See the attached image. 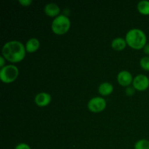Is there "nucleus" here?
Here are the masks:
<instances>
[{
	"label": "nucleus",
	"instance_id": "1",
	"mask_svg": "<svg viewBox=\"0 0 149 149\" xmlns=\"http://www.w3.org/2000/svg\"><path fill=\"white\" fill-rule=\"evenodd\" d=\"M26 47L19 41H10L3 46L2 56L7 61L17 63L23 60L26 56Z\"/></svg>",
	"mask_w": 149,
	"mask_h": 149
},
{
	"label": "nucleus",
	"instance_id": "2",
	"mask_svg": "<svg viewBox=\"0 0 149 149\" xmlns=\"http://www.w3.org/2000/svg\"><path fill=\"white\" fill-rule=\"evenodd\" d=\"M127 45L135 49H143L146 45L147 37L142 30L138 29H132L128 31L125 37Z\"/></svg>",
	"mask_w": 149,
	"mask_h": 149
},
{
	"label": "nucleus",
	"instance_id": "3",
	"mask_svg": "<svg viewBox=\"0 0 149 149\" xmlns=\"http://www.w3.org/2000/svg\"><path fill=\"white\" fill-rule=\"evenodd\" d=\"M71 27V21L65 15H59L52 20L51 28L52 31L58 35L66 33Z\"/></svg>",
	"mask_w": 149,
	"mask_h": 149
},
{
	"label": "nucleus",
	"instance_id": "4",
	"mask_svg": "<svg viewBox=\"0 0 149 149\" xmlns=\"http://www.w3.org/2000/svg\"><path fill=\"white\" fill-rule=\"evenodd\" d=\"M19 71L17 66L14 65H7L0 70V79L1 81L6 84H9L17 79Z\"/></svg>",
	"mask_w": 149,
	"mask_h": 149
},
{
	"label": "nucleus",
	"instance_id": "5",
	"mask_svg": "<svg viewBox=\"0 0 149 149\" xmlns=\"http://www.w3.org/2000/svg\"><path fill=\"white\" fill-rule=\"evenodd\" d=\"M89 110L93 113H99L106 109V101L101 97H95L90 99L87 104Z\"/></svg>",
	"mask_w": 149,
	"mask_h": 149
},
{
	"label": "nucleus",
	"instance_id": "6",
	"mask_svg": "<svg viewBox=\"0 0 149 149\" xmlns=\"http://www.w3.org/2000/svg\"><path fill=\"white\" fill-rule=\"evenodd\" d=\"M132 85L138 91H144L149 87V79L144 74H138L134 78Z\"/></svg>",
	"mask_w": 149,
	"mask_h": 149
},
{
	"label": "nucleus",
	"instance_id": "7",
	"mask_svg": "<svg viewBox=\"0 0 149 149\" xmlns=\"http://www.w3.org/2000/svg\"><path fill=\"white\" fill-rule=\"evenodd\" d=\"M117 81L120 85L123 87H128L133 81L132 76L129 71H122L118 74Z\"/></svg>",
	"mask_w": 149,
	"mask_h": 149
},
{
	"label": "nucleus",
	"instance_id": "8",
	"mask_svg": "<svg viewBox=\"0 0 149 149\" xmlns=\"http://www.w3.org/2000/svg\"><path fill=\"white\" fill-rule=\"evenodd\" d=\"M34 102L39 107H45L51 102V95L47 93H39L35 96Z\"/></svg>",
	"mask_w": 149,
	"mask_h": 149
},
{
	"label": "nucleus",
	"instance_id": "9",
	"mask_svg": "<svg viewBox=\"0 0 149 149\" xmlns=\"http://www.w3.org/2000/svg\"><path fill=\"white\" fill-rule=\"evenodd\" d=\"M45 13L48 16L50 17H55L58 16V14L61 12L60 7L58 5L55 3H49L45 5V9H44Z\"/></svg>",
	"mask_w": 149,
	"mask_h": 149
},
{
	"label": "nucleus",
	"instance_id": "10",
	"mask_svg": "<svg viewBox=\"0 0 149 149\" xmlns=\"http://www.w3.org/2000/svg\"><path fill=\"white\" fill-rule=\"evenodd\" d=\"M40 46V42L36 38H31L29 39L26 44V50L28 52H33L37 50Z\"/></svg>",
	"mask_w": 149,
	"mask_h": 149
},
{
	"label": "nucleus",
	"instance_id": "11",
	"mask_svg": "<svg viewBox=\"0 0 149 149\" xmlns=\"http://www.w3.org/2000/svg\"><path fill=\"white\" fill-rule=\"evenodd\" d=\"M113 90V87L111 83L103 82L99 85L98 92L101 95L107 96L112 93Z\"/></svg>",
	"mask_w": 149,
	"mask_h": 149
},
{
	"label": "nucleus",
	"instance_id": "12",
	"mask_svg": "<svg viewBox=\"0 0 149 149\" xmlns=\"http://www.w3.org/2000/svg\"><path fill=\"white\" fill-rule=\"evenodd\" d=\"M127 42L125 39L122 37H117L113 39L111 42V47L116 51H121L126 47Z\"/></svg>",
	"mask_w": 149,
	"mask_h": 149
},
{
	"label": "nucleus",
	"instance_id": "13",
	"mask_svg": "<svg viewBox=\"0 0 149 149\" xmlns=\"http://www.w3.org/2000/svg\"><path fill=\"white\" fill-rule=\"evenodd\" d=\"M138 12L144 15H149V1L148 0H142L139 1L137 5Z\"/></svg>",
	"mask_w": 149,
	"mask_h": 149
},
{
	"label": "nucleus",
	"instance_id": "14",
	"mask_svg": "<svg viewBox=\"0 0 149 149\" xmlns=\"http://www.w3.org/2000/svg\"><path fill=\"white\" fill-rule=\"evenodd\" d=\"M135 149H149V141L146 139H141L135 143Z\"/></svg>",
	"mask_w": 149,
	"mask_h": 149
},
{
	"label": "nucleus",
	"instance_id": "15",
	"mask_svg": "<svg viewBox=\"0 0 149 149\" xmlns=\"http://www.w3.org/2000/svg\"><path fill=\"white\" fill-rule=\"evenodd\" d=\"M140 65L143 69L149 71V56L143 57L140 61Z\"/></svg>",
	"mask_w": 149,
	"mask_h": 149
},
{
	"label": "nucleus",
	"instance_id": "16",
	"mask_svg": "<svg viewBox=\"0 0 149 149\" xmlns=\"http://www.w3.org/2000/svg\"><path fill=\"white\" fill-rule=\"evenodd\" d=\"M135 89L134 88L133 86H132V87H130V86H128V87L126 88V90H125V93H126L127 95L131 96L132 95L135 94Z\"/></svg>",
	"mask_w": 149,
	"mask_h": 149
},
{
	"label": "nucleus",
	"instance_id": "17",
	"mask_svg": "<svg viewBox=\"0 0 149 149\" xmlns=\"http://www.w3.org/2000/svg\"><path fill=\"white\" fill-rule=\"evenodd\" d=\"M19 3L23 7H29L32 4V0H19Z\"/></svg>",
	"mask_w": 149,
	"mask_h": 149
},
{
	"label": "nucleus",
	"instance_id": "18",
	"mask_svg": "<svg viewBox=\"0 0 149 149\" xmlns=\"http://www.w3.org/2000/svg\"><path fill=\"white\" fill-rule=\"evenodd\" d=\"M15 149H31V148L28 144L21 143L17 144V145L15 146Z\"/></svg>",
	"mask_w": 149,
	"mask_h": 149
},
{
	"label": "nucleus",
	"instance_id": "19",
	"mask_svg": "<svg viewBox=\"0 0 149 149\" xmlns=\"http://www.w3.org/2000/svg\"><path fill=\"white\" fill-rule=\"evenodd\" d=\"M143 52L144 53L146 54L149 56V44H146L145 47H143Z\"/></svg>",
	"mask_w": 149,
	"mask_h": 149
},
{
	"label": "nucleus",
	"instance_id": "20",
	"mask_svg": "<svg viewBox=\"0 0 149 149\" xmlns=\"http://www.w3.org/2000/svg\"><path fill=\"white\" fill-rule=\"evenodd\" d=\"M4 59H5V58H4L2 55L0 56V67H1V68L5 66V65H4Z\"/></svg>",
	"mask_w": 149,
	"mask_h": 149
}]
</instances>
